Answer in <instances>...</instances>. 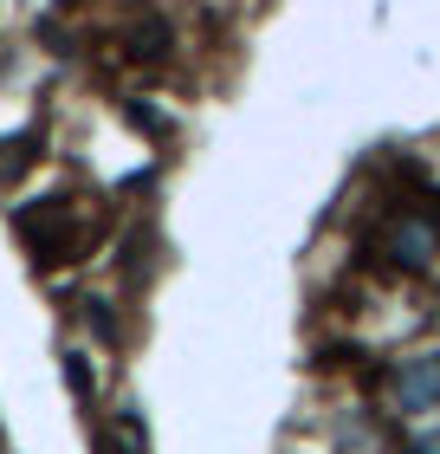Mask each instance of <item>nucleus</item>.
Masks as SVG:
<instances>
[{
    "label": "nucleus",
    "instance_id": "3",
    "mask_svg": "<svg viewBox=\"0 0 440 454\" xmlns=\"http://www.w3.org/2000/svg\"><path fill=\"white\" fill-rule=\"evenodd\" d=\"M414 454H440V435H421V442H414Z\"/></svg>",
    "mask_w": 440,
    "mask_h": 454
},
{
    "label": "nucleus",
    "instance_id": "2",
    "mask_svg": "<svg viewBox=\"0 0 440 454\" xmlns=\"http://www.w3.org/2000/svg\"><path fill=\"white\" fill-rule=\"evenodd\" d=\"M389 247H395V260L402 266H428V254H434V227L428 221H402L389 234Z\"/></svg>",
    "mask_w": 440,
    "mask_h": 454
},
{
    "label": "nucleus",
    "instance_id": "1",
    "mask_svg": "<svg viewBox=\"0 0 440 454\" xmlns=\"http://www.w3.org/2000/svg\"><path fill=\"white\" fill-rule=\"evenodd\" d=\"M395 396H402V409H434V403H440V357L408 364L402 383H395Z\"/></svg>",
    "mask_w": 440,
    "mask_h": 454
}]
</instances>
